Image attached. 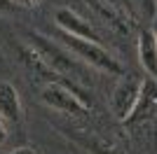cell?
<instances>
[{
  "label": "cell",
  "instance_id": "cell-6",
  "mask_svg": "<svg viewBox=\"0 0 157 154\" xmlns=\"http://www.w3.org/2000/svg\"><path fill=\"white\" fill-rule=\"evenodd\" d=\"M21 98L17 86L5 79H0V119L5 124H19L21 122Z\"/></svg>",
  "mask_w": 157,
  "mask_h": 154
},
{
  "label": "cell",
  "instance_id": "cell-11",
  "mask_svg": "<svg viewBox=\"0 0 157 154\" xmlns=\"http://www.w3.org/2000/svg\"><path fill=\"white\" fill-rule=\"evenodd\" d=\"M7 154H38L33 147H14L12 152H7Z\"/></svg>",
  "mask_w": 157,
  "mask_h": 154
},
{
  "label": "cell",
  "instance_id": "cell-2",
  "mask_svg": "<svg viewBox=\"0 0 157 154\" xmlns=\"http://www.w3.org/2000/svg\"><path fill=\"white\" fill-rule=\"evenodd\" d=\"M40 98L45 105H49L56 112H66V115H89V103L85 101V96L80 94L73 84L66 82H47L40 91Z\"/></svg>",
  "mask_w": 157,
  "mask_h": 154
},
{
  "label": "cell",
  "instance_id": "cell-10",
  "mask_svg": "<svg viewBox=\"0 0 157 154\" xmlns=\"http://www.w3.org/2000/svg\"><path fill=\"white\" fill-rule=\"evenodd\" d=\"M14 9H19L17 2H12V0H0V12H14Z\"/></svg>",
  "mask_w": 157,
  "mask_h": 154
},
{
  "label": "cell",
  "instance_id": "cell-13",
  "mask_svg": "<svg viewBox=\"0 0 157 154\" xmlns=\"http://www.w3.org/2000/svg\"><path fill=\"white\" fill-rule=\"evenodd\" d=\"M7 140V126H5V122L0 119V145Z\"/></svg>",
  "mask_w": 157,
  "mask_h": 154
},
{
  "label": "cell",
  "instance_id": "cell-3",
  "mask_svg": "<svg viewBox=\"0 0 157 154\" xmlns=\"http://www.w3.org/2000/svg\"><path fill=\"white\" fill-rule=\"evenodd\" d=\"M141 91H143V82L138 77L134 75L120 77L117 86L113 89V96H110V110L120 122L131 119V115L138 105V98H141Z\"/></svg>",
  "mask_w": 157,
  "mask_h": 154
},
{
  "label": "cell",
  "instance_id": "cell-9",
  "mask_svg": "<svg viewBox=\"0 0 157 154\" xmlns=\"http://www.w3.org/2000/svg\"><path fill=\"white\" fill-rule=\"evenodd\" d=\"M129 2H134V7H138V12L145 14L148 19H155V14H157V0H129Z\"/></svg>",
  "mask_w": 157,
  "mask_h": 154
},
{
  "label": "cell",
  "instance_id": "cell-14",
  "mask_svg": "<svg viewBox=\"0 0 157 154\" xmlns=\"http://www.w3.org/2000/svg\"><path fill=\"white\" fill-rule=\"evenodd\" d=\"M101 2H105L110 7H122V2H127V0H101Z\"/></svg>",
  "mask_w": 157,
  "mask_h": 154
},
{
  "label": "cell",
  "instance_id": "cell-7",
  "mask_svg": "<svg viewBox=\"0 0 157 154\" xmlns=\"http://www.w3.org/2000/svg\"><path fill=\"white\" fill-rule=\"evenodd\" d=\"M138 61L143 70L155 79L157 77V31L145 28L138 35Z\"/></svg>",
  "mask_w": 157,
  "mask_h": 154
},
{
  "label": "cell",
  "instance_id": "cell-1",
  "mask_svg": "<svg viewBox=\"0 0 157 154\" xmlns=\"http://www.w3.org/2000/svg\"><path fill=\"white\" fill-rule=\"evenodd\" d=\"M63 45H66V49L71 51L80 63L89 65V68H96L98 72H105V75L124 77V65L120 63L103 45L89 42V40L73 38V35H66V33H63Z\"/></svg>",
  "mask_w": 157,
  "mask_h": 154
},
{
  "label": "cell",
  "instance_id": "cell-12",
  "mask_svg": "<svg viewBox=\"0 0 157 154\" xmlns=\"http://www.w3.org/2000/svg\"><path fill=\"white\" fill-rule=\"evenodd\" d=\"M12 2H17L19 7H35L40 0H12Z\"/></svg>",
  "mask_w": 157,
  "mask_h": 154
},
{
  "label": "cell",
  "instance_id": "cell-8",
  "mask_svg": "<svg viewBox=\"0 0 157 154\" xmlns=\"http://www.w3.org/2000/svg\"><path fill=\"white\" fill-rule=\"evenodd\" d=\"M152 105H157V84L152 82V79H145V82H143V91H141V98H138V105H136L134 115H131V119L127 124L143 119V117L150 112Z\"/></svg>",
  "mask_w": 157,
  "mask_h": 154
},
{
  "label": "cell",
  "instance_id": "cell-4",
  "mask_svg": "<svg viewBox=\"0 0 157 154\" xmlns=\"http://www.w3.org/2000/svg\"><path fill=\"white\" fill-rule=\"evenodd\" d=\"M28 40H31V47L45 58V63L49 65L59 77L61 75H78L80 77L78 63H75L78 58H73L68 51H63V49H59L56 45H52V42H49L47 38H42L40 33H31Z\"/></svg>",
  "mask_w": 157,
  "mask_h": 154
},
{
  "label": "cell",
  "instance_id": "cell-5",
  "mask_svg": "<svg viewBox=\"0 0 157 154\" xmlns=\"http://www.w3.org/2000/svg\"><path fill=\"white\" fill-rule=\"evenodd\" d=\"M54 21H56V26L61 28V33H66V35H73V38L89 40V42H98V45H101L98 31L85 16H80L75 9H68V7L56 9V12H54Z\"/></svg>",
  "mask_w": 157,
  "mask_h": 154
}]
</instances>
